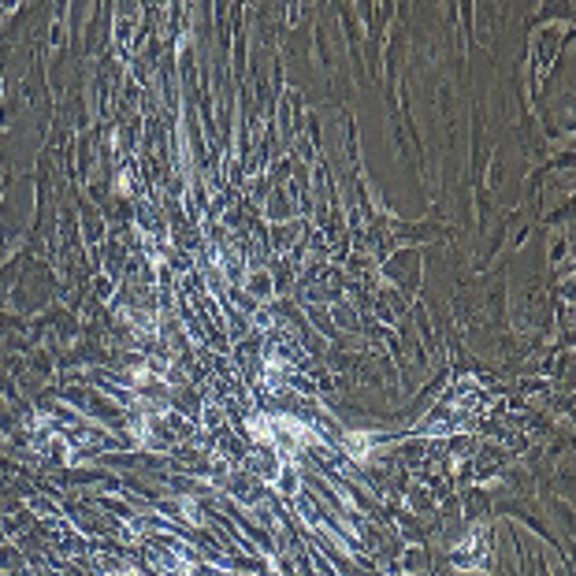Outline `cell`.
<instances>
[{
	"label": "cell",
	"mask_w": 576,
	"mask_h": 576,
	"mask_svg": "<svg viewBox=\"0 0 576 576\" xmlns=\"http://www.w3.org/2000/svg\"><path fill=\"white\" fill-rule=\"evenodd\" d=\"M342 446H346V454L357 457V461H368V457H372V435H368V431H349V435L342 439Z\"/></svg>",
	"instance_id": "obj_2"
},
{
	"label": "cell",
	"mask_w": 576,
	"mask_h": 576,
	"mask_svg": "<svg viewBox=\"0 0 576 576\" xmlns=\"http://www.w3.org/2000/svg\"><path fill=\"white\" fill-rule=\"evenodd\" d=\"M316 443V431H309L294 417H272V446L283 454H298V450Z\"/></svg>",
	"instance_id": "obj_1"
}]
</instances>
